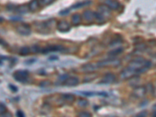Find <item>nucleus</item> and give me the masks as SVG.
I'll list each match as a JSON object with an SVG mask.
<instances>
[{
    "label": "nucleus",
    "instance_id": "f257e3e1",
    "mask_svg": "<svg viewBox=\"0 0 156 117\" xmlns=\"http://www.w3.org/2000/svg\"><path fill=\"white\" fill-rule=\"evenodd\" d=\"M152 63L143 57H137L130 62L127 67L134 70L136 74H143L152 67Z\"/></svg>",
    "mask_w": 156,
    "mask_h": 117
},
{
    "label": "nucleus",
    "instance_id": "f03ea898",
    "mask_svg": "<svg viewBox=\"0 0 156 117\" xmlns=\"http://www.w3.org/2000/svg\"><path fill=\"white\" fill-rule=\"evenodd\" d=\"M54 22L55 20H49L42 23H36L37 30L42 34H48L52 27L54 25Z\"/></svg>",
    "mask_w": 156,
    "mask_h": 117
},
{
    "label": "nucleus",
    "instance_id": "7ed1b4c3",
    "mask_svg": "<svg viewBox=\"0 0 156 117\" xmlns=\"http://www.w3.org/2000/svg\"><path fill=\"white\" fill-rule=\"evenodd\" d=\"M13 76L16 81L20 82V83H26L27 81L28 77H29V72L26 69H18L14 72Z\"/></svg>",
    "mask_w": 156,
    "mask_h": 117
},
{
    "label": "nucleus",
    "instance_id": "20e7f679",
    "mask_svg": "<svg viewBox=\"0 0 156 117\" xmlns=\"http://www.w3.org/2000/svg\"><path fill=\"white\" fill-rule=\"evenodd\" d=\"M98 68L102 67H108V66H112V67H116L120 65V60L118 59H115V58H112V59H107V60H104L102 61L98 62L97 63Z\"/></svg>",
    "mask_w": 156,
    "mask_h": 117
},
{
    "label": "nucleus",
    "instance_id": "39448f33",
    "mask_svg": "<svg viewBox=\"0 0 156 117\" xmlns=\"http://www.w3.org/2000/svg\"><path fill=\"white\" fill-rule=\"evenodd\" d=\"M16 31L18 34L23 36H28L31 34V29L30 25L27 24H22L16 28Z\"/></svg>",
    "mask_w": 156,
    "mask_h": 117
},
{
    "label": "nucleus",
    "instance_id": "423d86ee",
    "mask_svg": "<svg viewBox=\"0 0 156 117\" xmlns=\"http://www.w3.org/2000/svg\"><path fill=\"white\" fill-rule=\"evenodd\" d=\"M146 87L144 86H137V87H134V91H133V95L136 98H141L144 97L146 94Z\"/></svg>",
    "mask_w": 156,
    "mask_h": 117
},
{
    "label": "nucleus",
    "instance_id": "0eeeda50",
    "mask_svg": "<svg viewBox=\"0 0 156 117\" xmlns=\"http://www.w3.org/2000/svg\"><path fill=\"white\" fill-rule=\"evenodd\" d=\"M64 50V47L62 45H50L47 46L45 48L41 50V52L43 54H46L49 53L51 52H62Z\"/></svg>",
    "mask_w": 156,
    "mask_h": 117
},
{
    "label": "nucleus",
    "instance_id": "6e6552de",
    "mask_svg": "<svg viewBox=\"0 0 156 117\" xmlns=\"http://www.w3.org/2000/svg\"><path fill=\"white\" fill-rule=\"evenodd\" d=\"M75 96L72 94H64L60 96V102H62V104H72L75 101Z\"/></svg>",
    "mask_w": 156,
    "mask_h": 117
},
{
    "label": "nucleus",
    "instance_id": "1a4fd4ad",
    "mask_svg": "<svg viewBox=\"0 0 156 117\" xmlns=\"http://www.w3.org/2000/svg\"><path fill=\"white\" fill-rule=\"evenodd\" d=\"M98 13L100 14L102 17H108V16L111 15V11L112 10L108 8V6H105V5H99L98 6Z\"/></svg>",
    "mask_w": 156,
    "mask_h": 117
},
{
    "label": "nucleus",
    "instance_id": "9d476101",
    "mask_svg": "<svg viewBox=\"0 0 156 117\" xmlns=\"http://www.w3.org/2000/svg\"><path fill=\"white\" fill-rule=\"evenodd\" d=\"M116 80V75L112 73H108L106 74L102 78L99 83H103V84H111L115 81Z\"/></svg>",
    "mask_w": 156,
    "mask_h": 117
},
{
    "label": "nucleus",
    "instance_id": "9b49d317",
    "mask_svg": "<svg viewBox=\"0 0 156 117\" xmlns=\"http://www.w3.org/2000/svg\"><path fill=\"white\" fill-rule=\"evenodd\" d=\"M135 74H136V73L134 70L130 69L128 67H126L125 69H123L122 72L120 73V78L123 80H128L130 78H132L133 76H134Z\"/></svg>",
    "mask_w": 156,
    "mask_h": 117
},
{
    "label": "nucleus",
    "instance_id": "f8f14e48",
    "mask_svg": "<svg viewBox=\"0 0 156 117\" xmlns=\"http://www.w3.org/2000/svg\"><path fill=\"white\" fill-rule=\"evenodd\" d=\"M57 30L62 33H66L70 30V25L68 22L66 20H62L59 22L57 24Z\"/></svg>",
    "mask_w": 156,
    "mask_h": 117
},
{
    "label": "nucleus",
    "instance_id": "ddd939ff",
    "mask_svg": "<svg viewBox=\"0 0 156 117\" xmlns=\"http://www.w3.org/2000/svg\"><path fill=\"white\" fill-rule=\"evenodd\" d=\"M98 69L97 63H86L81 66V69L85 73H94L95 70Z\"/></svg>",
    "mask_w": 156,
    "mask_h": 117
},
{
    "label": "nucleus",
    "instance_id": "4468645a",
    "mask_svg": "<svg viewBox=\"0 0 156 117\" xmlns=\"http://www.w3.org/2000/svg\"><path fill=\"white\" fill-rule=\"evenodd\" d=\"M78 83H79V79L77 77H68L62 84L66 87H75L78 85Z\"/></svg>",
    "mask_w": 156,
    "mask_h": 117
},
{
    "label": "nucleus",
    "instance_id": "2eb2a0df",
    "mask_svg": "<svg viewBox=\"0 0 156 117\" xmlns=\"http://www.w3.org/2000/svg\"><path fill=\"white\" fill-rule=\"evenodd\" d=\"M105 5L107 6L111 10H116L120 8V2L116 0H105Z\"/></svg>",
    "mask_w": 156,
    "mask_h": 117
},
{
    "label": "nucleus",
    "instance_id": "dca6fc26",
    "mask_svg": "<svg viewBox=\"0 0 156 117\" xmlns=\"http://www.w3.org/2000/svg\"><path fill=\"white\" fill-rule=\"evenodd\" d=\"M91 4V1L90 0H86V1H83V2H79L75 3L74 5H73L70 8H68L69 10H77V9H80L82 8V7H84V6H89V5Z\"/></svg>",
    "mask_w": 156,
    "mask_h": 117
},
{
    "label": "nucleus",
    "instance_id": "f3484780",
    "mask_svg": "<svg viewBox=\"0 0 156 117\" xmlns=\"http://www.w3.org/2000/svg\"><path fill=\"white\" fill-rule=\"evenodd\" d=\"M83 17L87 21H93L94 20V13L91 10H85L83 13Z\"/></svg>",
    "mask_w": 156,
    "mask_h": 117
},
{
    "label": "nucleus",
    "instance_id": "a211bd4d",
    "mask_svg": "<svg viewBox=\"0 0 156 117\" xmlns=\"http://www.w3.org/2000/svg\"><path fill=\"white\" fill-rule=\"evenodd\" d=\"M129 80V85L130 87H136L137 86H139V83L140 81V78L138 77V76H133L132 78H130Z\"/></svg>",
    "mask_w": 156,
    "mask_h": 117
},
{
    "label": "nucleus",
    "instance_id": "6ab92c4d",
    "mask_svg": "<svg viewBox=\"0 0 156 117\" xmlns=\"http://www.w3.org/2000/svg\"><path fill=\"white\" fill-rule=\"evenodd\" d=\"M39 3H38V0H31L29 4H28V8H29V10H30L31 12H34L36 11L37 10L39 7Z\"/></svg>",
    "mask_w": 156,
    "mask_h": 117
},
{
    "label": "nucleus",
    "instance_id": "aec40b11",
    "mask_svg": "<svg viewBox=\"0 0 156 117\" xmlns=\"http://www.w3.org/2000/svg\"><path fill=\"white\" fill-rule=\"evenodd\" d=\"M15 10H16V12L19 13L20 14L26 13L28 12V10H29L28 5H22V6H17V7L15 8Z\"/></svg>",
    "mask_w": 156,
    "mask_h": 117
},
{
    "label": "nucleus",
    "instance_id": "412c9836",
    "mask_svg": "<svg viewBox=\"0 0 156 117\" xmlns=\"http://www.w3.org/2000/svg\"><path fill=\"white\" fill-rule=\"evenodd\" d=\"M71 20H72V24L74 25H78L81 22V16L79 13L74 14L72 16V18H71Z\"/></svg>",
    "mask_w": 156,
    "mask_h": 117
},
{
    "label": "nucleus",
    "instance_id": "4be33fe9",
    "mask_svg": "<svg viewBox=\"0 0 156 117\" xmlns=\"http://www.w3.org/2000/svg\"><path fill=\"white\" fill-rule=\"evenodd\" d=\"M123 52V48L120 47V48H115V49L110 51V52H108V55L110 56H118V55H120V54L122 53Z\"/></svg>",
    "mask_w": 156,
    "mask_h": 117
},
{
    "label": "nucleus",
    "instance_id": "5701e85b",
    "mask_svg": "<svg viewBox=\"0 0 156 117\" xmlns=\"http://www.w3.org/2000/svg\"><path fill=\"white\" fill-rule=\"evenodd\" d=\"M97 78V74L94 73H89L84 79V82H91Z\"/></svg>",
    "mask_w": 156,
    "mask_h": 117
},
{
    "label": "nucleus",
    "instance_id": "b1692460",
    "mask_svg": "<svg viewBox=\"0 0 156 117\" xmlns=\"http://www.w3.org/2000/svg\"><path fill=\"white\" fill-rule=\"evenodd\" d=\"M30 52V49L28 46H24V47H22L20 50V54L21 56H27Z\"/></svg>",
    "mask_w": 156,
    "mask_h": 117
},
{
    "label": "nucleus",
    "instance_id": "393cba45",
    "mask_svg": "<svg viewBox=\"0 0 156 117\" xmlns=\"http://www.w3.org/2000/svg\"><path fill=\"white\" fill-rule=\"evenodd\" d=\"M77 105L80 106V107L85 108L88 105V100L84 99V98H79L77 100Z\"/></svg>",
    "mask_w": 156,
    "mask_h": 117
},
{
    "label": "nucleus",
    "instance_id": "a878e982",
    "mask_svg": "<svg viewBox=\"0 0 156 117\" xmlns=\"http://www.w3.org/2000/svg\"><path fill=\"white\" fill-rule=\"evenodd\" d=\"M146 87V91H149V92H151V94L152 95H155V87L154 86H153V84L152 83H148V86Z\"/></svg>",
    "mask_w": 156,
    "mask_h": 117
},
{
    "label": "nucleus",
    "instance_id": "bb28decb",
    "mask_svg": "<svg viewBox=\"0 0 156 117\" xmlns=\"http://www.w3.org/2000/svg\"><path fill=\"white\" fill-rule=\"evenodd\" d=\"M77 117H92V116H91V113H90L89 112L82 111L78 113Z\"/></svg>",
    "mask_w": 156,
    "mask_h": 117
},
{
    "label": "nucleus",
    "instance_id": "cd10ccee",
    "mask_svg": "<svg viewBox=\"0 0 156 117\" xmlns=\"http://www.w3.org/2000/svg\"><path fill=\"white\" fill-rule=\"evenodd\" d=\"M54 0H38L39 5H42V6H45V5H48L52 3Z\"/></svg>",
    "mask_w": 156,
    "mask_h": 117
},
{
    "label": "nucleus",
    "instance_id": "c85d7f7f",
    "mask_svg": "<svg viewBox=\"0 0 156 117\" xmlns=\"http://www.w3.org/2000/svg\"><path fill=\"white\" fill-rule=\"evenodd\" d=\"M30 52L33 53H38V52H41V48L38 47V45H33L31 48H30Z\"/></svg>",
    "mask_w": 156,
    "mask_h": 117
},
{
    "label": "nucleus",
    "instance_id": "c756f323",
    "mask_svg": "<svg viewBox=\"0 0 156 117\" xmlns=\"http://www.w3.org/2000/svg\"><path fill=\"white\" fill-rule=\"evenodd\" d=\"M67 78H68V75H67V74H64V75L60 76L58 79V83L59 82V83H63V82L66 80V79Z\"/></svg>",
    "mask_w": 156,
    "mask_h": 117
},
{
    "label": "nucleus",
    "instance_id": "7c9ffc66",
    "mask_svg": "<svg viewBox=\"0 0 156 117\" xmlns=\"http://www.w3.org/2000/svg\"><path fill=\"white\" fill-rule=\"evenodd\" d=\"M148 116V112L147 111H142L137 114L134 117H147Z\"/></svg>",
    "mask_w": 156,
    "mask_h": 117
},
{
    "label": "nucleus",
    "instance_id": "2f4dec72",
    "mask_svg": "<svg viewBox=\"0 0 156 117\" xmlns=\"http://www.w3.org/2000/svg\"><path fill=\"white\" fill-rule=\"evenodd\" d=\"M6 112V105L2 103H0V114H2V113H4Z\"/></svg>",
    "mask_w": 156,
    "mask_h": 117
},
{
    "label": "nucleus",
    "instance_id": "473e14b6",
    "mask_svg": "<svg viewBox=\"0 0 156 117\" xmlns=\"http://www.w3.org/2000/svg\"><path fill=\"white\" fill-rule=\"evenodd\" d=\"M0 117H13V115L11 114V113L6 111V113L0 114Z\"/></svg>",
    "mask_w": 156,
    "mask_h": 117
},
{
    "label": "nucleus",
    "instance_id": "72a5a7b5",
    "mask_svg": "<svg viewBox=\"0 0 156 117\" xmlns=\"http://www.w3.org/2000/svg\"><path fill=\"white\" fill-rule=\"evenodd\" d=\"M70 10L69 9H66V10H61L59 12V15L61 16H65V15H67V14L70 13Z\"/></svg>",
    "mask_w": 156,
    "mask_h": 117
},
{
    "label": "nucleus",
    "instance_id": "f704fd0d",
    "mask_svg": "<svg viewBox=\"0 0 156 117\" xmlns=\"http://www.w3.org/2000/svg\"><path fill=\"white\" fill-rule=\"evenodd\" d=\"M9 87H10V89L13 91V92H16V91H18V88L16 87V86L13 85V84H10L9 85Z\"/></svg>",
    "mask_w": 156,
    "mask_h": 117
},
{
    "label": "nucleus",
    "instance_id": "c9c22d12",
    "mask_svg": "<svg viewBox=\"0 0 156 117\" xmlns=\"http://www.w3.org/2000/svg\"><path fill=\"white\" fill-rule=\"evenodd\" d=\"M49 84H50V82H49V81H46V80H45V81L42 82L40 85L42 86V87H44V86H48V85H49Z\"/></svg>",
    "mask_w": 156,
    "mask_h": 117
},
{
    "label": "nucleus",
    "instance_id": "e433bc0d",
    "mask_svg": "<svg viewBox=\"0 0 156 117\" xmlns=\"http://www.w3.org/2000/svg\"><path fill=\"white\" fill-rule=\"evenodd\" d=\"M16 116L17 117H24V114L22 111H17L16 113Z\"/></svg>",
    "mask_w": 156,
    "mask_h": 117
},
{
    "label": "nucleus",
    "instance_id": "4c0bfd02",
    "mask_svg": "<svg viewBox=\"0 0 156 117\" xmlns=\"http://www.w3.org/2000/svg\"><path fill=\"white\" fill-rule=\"evenodd\" d=\"M0 44H1V45H7V44H6V42H5L4 40L2 39L1 38H0Z\"/></svg>",
    "mask_w": 156,
    "mask_h": 117
},
{
    "label": "nucleus",
    "instance_id": "58836bf2",
    "mask_svg": "<svg viewBox=\"0 0 156 117\" xmlns=\"http://www.w3.org/2000/svg\"><path fill=\"white\" fill-rule=\"evenodd\" d=\"M57 59H58L57 56H52V57H50V60H56Z\"/></svg>",
    "mask_w": 156,
    "mask_h": 117
},
{
    "label": "nucleus",
    "instance_id": "ea45409f",
    "mask_svg": "<svg viewBox=\"0 0 156 117\" xmlns=\"http://www.w3.org/2000/svg\"><path fill=\"white\" fill-rule=\"evenodd\" d=\"M3 21H4V19L0 16V23H2V22H3Z\"/></svg>",
    "mask_w": 156,
    "mask_h": 117
}]
</instances>
